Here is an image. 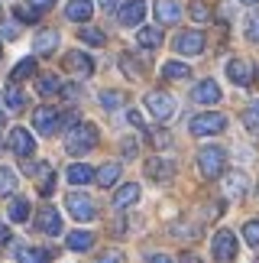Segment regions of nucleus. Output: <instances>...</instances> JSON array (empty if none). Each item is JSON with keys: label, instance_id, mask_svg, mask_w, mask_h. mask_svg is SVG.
Here are the masks:
<instances>
[{"label": "nucleus", "instance_id": "nucleus-21", "mask_svg": "<svg viewBox=\"0 0 259 263\" xmlns=\"http://www.w3.org/2000/svg\"><path fill=\"white\" fill-rule=\"evenodd\" d=\"M55 46H58V33H55V29H42V33H36V39H33V49L39 55H52Z\"/></svg>", "mask_w": 259, "mask_h": 263}, {"label": "nucleus", "instance_id": "nucleus-53", "mask_svg": "<svg viewBox=\"0 0 259 263\" xmlns=\"http://www.w3.org/2000/svg\"><path fill=\"white\" fill-rule=\"evenodd\" d=\"M0 127H4V107H0Z\"/></svg>", "mask_w": 259, "mask_h": 263}, {"label": "nucleus", "instance_id": "nucleus-4", "mask_svg": "<svg viewBox=\"0 0 259 263\" xmlns=\"http://www.w3.org/2000/svg\"><path fill=\"white\" fill-rule=\"evenodd\" d=\"M143 104H146V110H149V114H153L156 120H172V117H175V110H178L175 98H172V95H165V91H149V95L143 98Z\"/></svg>", "mask_w": 259, "mask_h": 263}, {"label": "nucleus", "instance_id": "nucleus-37", "mask_svg": "<svg viewBox=\"0 0 259 263\" xmlns=\"http://www.w3.org/2000/svg\"><path fill=\"white\" fill-rule=\"evenodd\" d=\"M191 20H195L198 26H204L207 20H211V10H207V4H201V0H195V4H191Z\"/></svg>", "mask_w": 259, "mask_h": 263}, {"label": "nucleus", "instance_id": "nucleus-10", "mask_svg": "<svg viewBox=\"0 0 259 263\" xmlns=\"http://www.w3.org/2000/svg\"><path fill=\"white\" fill-rule=\"evenodd\" d=\"M224 68H227V78H230L233 85H240V88L253 85V78H256V68L246 62V59H230Z\"/></svg>", "mask_w": 259, "mask_h": 263}, {"label": "nucleus", "instance_id": "nucleus-13", "mask_svg": "<svg viewBox=\"0 0 259 263\" xmlns=\"http://www.w3.org/2000/svg\"><path fill=\"white\" fill-rule=\"evenodd\" d=\"M191 98H195V104H204V107H211V104H217V101H221L224 95H221V88H217V82H214V78H204V82H198V85H195Z\"/></svg>", "mask_w": 259, "mask_h": 263}, {"label": "nucleus", "instance_id": "nucleus-56", "mask_svg": "<svg viewBox=\"0 0 259 263\" xmlns=\"http://www.w3.org/2000/svg\"><path fill=\"white\" fill-rule=\"evenodd\" d=\"M256 263H259V260H256Z\"/></svg>", "mask_w": 259, "mask_h": 263}, {"label": "nucleus", "instance_id": "nucleus-46", "mask_svg": "<svg viewBox=\"0 0 259 263\" xmlns=\"http://www.w3.org/2000/svg\"><path fill=\"white\" fill-rule=\"evenodd\" d=\"M146 263H172V257H168V254H149Z\"/></svg>", "mask_w": 259, "mask_h": 263}, {"label": "nucleus", "instance_id": "nucleus-9", "mask_svg": "<svg viewBox=\"0 0 259 263\" xmlns=\"http://www.w3.org/2000/svg\"><path fill=\"white\" fill-rule=\"evenodd\" d=\"M7 146L13 149V153H16L19 159H26V156H33V149H36V140H33V134H29L26 127H13V130H10V140H7Z\"/></svg>", "mask_w": 259, "mask_h": 263}, {"label": "nucleus", "instance_id": "nucleus-29", "mask_svg": "<svg viewBox=\"0 0 259 263\" xmlns=\"http://www.w3.org/2000/svg\"><path fill=\"white\" fill-rule=\"evenodd\" d=\"M13 192H16V173L10 166H0V195L10 198Z\"/></svg>", "mask_w": 259, "mask_h": 263}, {"label": "nucleus", "instance_id": "nucleus-33", "mask_svg": "<svg viewBox=\"0 0 259 263\" xmlns=\"http://www.w3.org/2000/svg\"><path fill=\"white\" fill-rule=\"evenodd\" d=\"M243 36L250 39V43H259V10L246 16V23H243Z\"/></svg>", "mask_w": 259, "mask_h": 263}, {"label": "nucleus", "instance_id": "nucleus-27", "mask_svg": "<svg viewBox=\"0 0 259 263\" xmlns=\"http://www.w3.org/2000/svg\"><path fill=\"white\" fill-rule=\"evenodd\" d=\"M188 75H191V68H188L185 62H175L172 59V62L162 65V78H168V82H182V78H188Z\"/></svg>", "mask_w": 259, "mask_h": 263}, {"label": "nucleus", "instance_id": "nucleus-41", "mask_svg": "<svg viewBox=\"0 0 259 263\" xmlns=\"http://www.w3.org/2000/svg\"><path fill=\"white\" fill-rule=\"evenodd\" d=\"M149 140H153V146H159V149H165L168 143H172V137H168L165 130H153V134H149Z\"/></svg>", "mask_w": 259, "mask_h": 263}, {"label": "nucleus", "instance_id": "nucleus-7", "mask_svg": "<svg viewBox=\"0 0 259 263\" xmlns=\"http://www.w3.org/2000/svg\"><path fill=\"white\" fill-rule=\"evenodd\" d=\"M236 257V234L233 231H217L214 234V260L217 263H230Z\"/></svg>", "mask_w": 259, "mask_h": 263}, {"label": "nucleus", "instance_id": "nucleus-12", "mask_svg": "<svg viewBox=\"0 0 259 263\" xmlns=\"http://www.w3.org/2000/svg\"><path fill=\"white\" fill-rule=\"evenodd\" d=\"M36 231L39 234H49V237L62 234V218H58V211L52 205H42V211H39V218H36Z\"/></svg>", "mask_w": 259, "mask_h": 263}, {"label": "nucleus", "instance_id": "nucleus-48", "mask_svg": "<svg viewBox=\"0 0 259 263\" xmlns=\"http://www.w3.org/2000/svg\"><path fill=\"white\" fill-rule=\"evenodd\" d=\"M78 95H81V91H78V85H65V98H68V101H78Z\"/></svg>", "mask_w": 259, "mask_h": 263}, {"label": "nucleus", "instance_id": "nucleus-14", "mask_svg": "<svg viewBox=\"0 0 259 263\" xmlns=\"http://www.w3.org/2000/svg\"><path fill=\"white\" fill-rule=\"evenodd\" d=\"M65 68L72 75H78V78H91L94 75V62H91V55H84V52H68L65 55Z\"/></svg>", "mask_w": 259, "mask_h": 263}, {"label": "nucleus", "instance_id": "nucleus-16", "mask_svg": "<svg viewBox=\"0 0 259 263\" xmlns=\"http://www.w3.org/2000/svg\"><path fill=\"white\" fill-rule=\"evenodd\" d=\"M153 7H156V20L162 26H175L178 20H182V7H178L175 0H156Z\"/></svg>", "mask_w": 259, "mask_h": 263}, {"label": "nucleus", "instance_id": "nucleus-19", "mask_svg": "<svg viewBox=\"0 0 259 263\" xmlns=\"http://www.w3.org/2000/svg\"><path fill=\"white\" fill-rule=\"evenodd\" d=\"M136 201H139V185H136V182H126V185L117 189V195H114V208H117V211H123V208H130V205H136Z\"/></svg>", "mask_w": 259, "mask_h": 263}, {"label": "nucleus", "instance_id": "nucleus-18", "mask_svg": "<svg viewBox=\"0 0 259 263\" xmlns=\"http://www.w3.org/2000/svg\"><path fill=\"white\" fill-rule=\"evenodd\" d=\"M246 189H250V179L243 173H227V179H224V195L227 198H243Z\"/></svg>", "mask_w": 259, "mask_h": 263}, {"label": "nucleus", "instance_id": "nucleus-44", "mask_svg": "<svg viewBox=\"0 0 259 263\" xmlns=\"http://www.w3.org/2000/svg\"><path fill=\"white\" fill-rule=\"evenodd\" d=\"M126 120H130L133 127H139V130H146V134H149V124L143 120V114H139V110H126Z\"/></svg>", "mask_w": 259, "mask_h": 263}, {"label": "nucleus", "instance_id": "nucleus-45", "mask_svg": "<svg viewBox=\"0 0 259 263\" xmlns=\"http://www.w3.org/2000/svg\"><path fill=\"white\" fill-rule=\"evenodd\" d=\"M29 7H33V10H39V13H42V10L55 7V0H29Z\"/></svg>", "mask_w": 259, "mask_h": 263}, {"label": "nucleus", "instance_id": "nucleus-25", "mask_svg": "<svg viewBox=\"0 0 259 263\" xmlns=\"http://www.w3.org/2000/svg\"><path fill=\"white\" fill-rule=\"evenodd\" d=\"M97 185L101 189H111V185H117V179H120V166L117 163H104L101 169H97Z\"/></svg>", "mask_w": 259, "mask_h": 263}, {"label": "nucleus", "instance_id": "nucleus-24", "mask_svg": "<svg viewBox=\"0 0 259 263\" xmlns=\"http://www.w3.org/2000/svg\"><path fill=\"white\" fill-rule=\"evenodd\" d=\"M52 260V250L46 247H19L16 254V263H49Z\"/></svg>", "mask_w": 259, "mask_h": 263}, {"label": "nucleus", "instance_id": "nucleus-22", "mask_svg": "<svg viewBox=\"0 0 259 263\" xmlns=\"http://www.w3.org/2000/svg\"><path fill=\"white\" fill-rule=\"evenodd\" d=\"M91 244H94V234H91V231H72V234L65 237V247L68 250H78V254L91 250Z\"/></svg>", "mask_w": 259, "mask_h": 263}, {"label": "nucleus", "instance_id": "nucleus-42", "mask_svg": "<svg viewBox=\"0 0 259 263\" xmlns=\"http://www.w3.org/2000/svg\"><path fill=\"white\" fill-rule=\"evenodd\" d=\"M94 263H123V254L120 250H104V254H97Z\"/></svg>", "mask_w": 259, "mask_h": 263}, {"label": "nucleus", "instance_id": "nucleus-32", "mask_svg": "<svg viewBox=\"0 0 259 263\" xmlns=\"http://www.w3.org/2000/svg\"><path fill=\"white\" fill-rule=\"evenodd\" d=\"M36 91H39L42 98L55 95V91H58V78H55V75H39V78H36Z\"/></svg>", "mask_w": 259, "mask_h": 263}, {"label": "nucleus", "instance_id": "nucleus-31", "mask_svg": "<svg viewBox=\"0 0 259 263\" xmlns=\"http://www.w3.org/2000/svg\"><path fill=\"white\" fill-rule=\"evenodd\" d=\"M33 72H36V59H19L13 65V72H10V78H13V82H23V78H29Z\"/></svg>", "mask_w": 259, "mask_h": 263}, {"label": "nucleus", "instance_id": "nucleus-52", "mask_svg": "<svg viewBox=\"0 0 259 263\" xmlns=\"http://www.w3.org/2000/svg\"><path fill=\"white\" fill-rule=\"evenodd\" d=\"M240 4H246V7H256V4H259V0H240Z\"/></svg>", "mask_w": 259, "mask_h": 263}, {"label": "nucleus", "instance_id": "nucleus-26", "mask_svg": "<svg viewBox=\"0 0 259 263\" xmlns=\"http://www.w3.org/2000/svg\"><path fill=\"white\" fill-rule=\"evenodd\" d=\"M243 127L250 130L253 137H259V98H253V104H246V110H243Z\"/></svg>", "mask_w": 259, "mask_h": 263}, {"label": "nucleus", "instance_id": "nucleus-49", "mask_svg": "<svg viewBox=\"0 0 259 263\" xmlns=\"http://www.w3.org/2000/svg\"><path fill=\"white\" fill-rule=\"evenodd\" d=\"M0 244H10V231H7L4 221H0Z\"/></svg>", "mask_w": 259, "mask_h": 263}, {"label": "nucleus", "instance_id": "nucleus-43", "mask_svg": "<svg viewBox=\"0 0 259 263\" xmlns=\"http://www.w3.org/2000/svg\"><path fill=\"white\" fill-rule=\"evenodd\" d=\"M120 153H123L126 159L136 156V140H133V137H123V140H120Z\"/></svg>", "mask_w": 259, "mask_h": 263}, {"label": "nucleus", "instance_id": "nucleus-8", "mask_svg": "<svg viewBox=\"0 0 259 263\" xmlns=\"http://www.w3.org/2000/svg\"><path fill=\"white\" fill-rule=\"evenodd\" d=\"M58 120H62V114H58L55 107H36L33 110V127H36V134H42V137H52L55 134Z\"/></svg>", "mask_w": 259, "mask_h": 263}, {"label": "nucleus", "instance_id": "nucleus-15", "mask_svg": "<svg viewBox=\"0 0 259 263\" xmlns=\"http://www.w3.org/2000/svg\"><path fill=\"white\" fill-rule=\"evenodd\" d=\"M146 176L153 179V182H168V179L175 176V163H172V159H162V156H149Z\"/></svg>", "mask_w": 259, "mask_h": 263}, {"label": "nucleus", "instance_id": "nucleus-39", "mask_svg": "<svg viewBox=\"0 0 259 263\" xmlns=\"http://www.w3.org/2000/svg\"><path fill=\"white\" fill-rule=\"evenodd\" d=\"M120 68H123L130 78H139V65H136L133 55H120Z\"/></svg>", "mask_w": 259, "mask_h": 263}, {"label": "nucleus", "instance_id": "nucleus-5", "mask_svg": "<svg viewBox=\"0 0 259 263\" xmlns=\"http://www.w3.org/2000/svg\"><path fill=\"white\" fill-rule=\"evenodd\" d=\"M65 208H68V215L75 221H94V215H97V205L91 201L88 192H68Z\"/></svg>", "mask_w": 259, "mask_h": 263}, {"label": "nucleus", "instance_id": "nucleus-28", "mask_svg": "<svg viewBox=\"0 0 259 263\" xmlns=\"http://www.w3.org/2000/svg\"><path fill=\"white\" fill-rule=\"evenodd\" d=\"M7 215H10V221H16V224H23V221L29 218V201L19 195V198H13L10 201V208H7Z\"/></svg>", "mask_w": 259, "mask_h": 263}, {"label": "nucleus", "instance_id": "nucleus-20", "mask_svg": "<svg viewBox=\"0 0 259 263\" xmlns=\"http://www.w3.org/2000/svg\"><path fill=\"white\" fill-rule=\"evenodd\" d=\"M94 169L88 166V163H72L68 166V173H65V179L72 182V185H88V182H94Z\"/></svg>", "mask_w": 259, "mask_h": 263}, {"label": "nucleus", "instance_id": "nucleus-34", "mask_svg": "<svg viewBox=\"0 0 259 263\" xmlns=\"http://www.w3.org/2000/svg\"><path fill=\"white\" fill-rule=\"evenodd\" d=\"M101 107H104V110L123 107V95H120V91H101Z\"/></svg>", "mask_w": 259, "mask_h": 263}, {"label": "nucleus", "instance_id": "nucleus-55", "mask_svg": "<svg viewBox=\"0 0 259 263\" xmlns=\"http://www.w3.org/2000/svg\"><path fill=\"white\" fill-rule=\"evenodd\" d=\"M0 13H4V10H0Z\"/></svg>", "mask_w": 259, "mask_h": 263}, {"label": "nucleus", "instance_id": "nucleus-30", "mask_svg": "<svg viewBox=\"0 0 259 263\" xmlns=\"http://www.w3.org/2000/svg\"><path fill=\"white\" fill-rule=\"evenodd\" d=\"M4 104H7L10 110H23V107H26V95H23L16 85H10V88L4 91Z\"/></svg>", "mask_w": 259, "mask_h": 263}, {"label": "nucleus", "instance_id": "nucleus-35", "mask_svg": "<svg viewBox=\"0 0 259 263\" xmlns=\"http://www.w3.org/2000/svg\"><path fill=\"white\" fill-rule=\"evenodd\" d=\"M243 240L250 247H259V218H253V221H246V224H243Z\"/></svg>", "mask_w": 259, "mask_h": 263}, {"label": "nucleus", "instance_id": "nucleus-1", "mask_svg": "<svg viewBox=\"0 0 259 263\" xmlns=\"http://www.w3.org/2000/svg\"><path fill=\"white\" fill-rule=\"evenodd\" d=\"M97 140H101L97 127L88 124V120H78V124H72L68 134H65V149L72 156H84V153H91V149L97 146Z\"/></svg>", "mask_w": 259, "mask_h": 263}, {"label": "nucleus", "instance_id": "nucleus-40", "mask_svg": "<svg viewBox=\"0 0 259 263\" xmlns=\"http://www.w3.org/2000/svg\"><path fill=\"white\" fill-rule=\"evenodd\" d=\"M52 192H55V176H52V169H49V173H46V179L39 182V195H42V198H49Z\"/></svg>", "mask_w": 259, "mask_h": 263}, {"label": "nucleus", "instance_id": "nucleus-23", "mask_svg": "<svg viewBox=\"0 0 259 263\" xmlns=\"http://www.w3.org/2000/svg\"><path fill=\"white\" fill-rule=\"evenodd\" d=\"M136 43L143 46V49H149V52H153V49L162 46V29H159V26H143V29L136 33Z\"/></svg>", "mask_w": 259, "mask_h": 263}, {"label": "nucleus", "instance_id": "nucleus-38", "mask_svg": "<svg viewBox=\"0 0 259 263\" xmlns=\"http://www.w3.org/2000/svg\"><path fill=\"white\" fill-rule=\"evenodd\" d=\"M13 13H16V20H19V23H36V20H39V10H33V7H16L13 10Z\"/></svg>", "mask_w": 259, "mask_h": 263}, {"label": "nucleus", "instance_id": "nucleus-17", "mask_svg": "<svg viewBox=\"0 0 259 263\" xmlns=\"http://www.w3.org/2000/svg\"><path fill=\"white\" fill-rule=\"evenodd\" d=\"M94 13V0H68L65 4V20H72V23H84V20H91Z\"/></svg>", "mask_w": 259, "mask_h": 263}, {"label": "nucleus", "instance_id": "nucleus-11", "mask_svg": "<svg viewBox=\"0 0 259 263\" xmlns=\"http://www.w3.org/2000/svg\"><path fill=\"white\" fill-rule=\"evenodd\" d=\"M143 16H146V0H126V4H120V10H117L120 26H139Z\"/></svg>", "mask_w": 259, "mask_h": 263}, {"label": "nucleus", "instance_id": "nucleus-51", "mask_svg": "<svg viewBox=\"0 0 259 263\" xmlns=\"http://www.w3.org/2000/svg\"><path fill=\"white\" fill-rule=\"evenodd\" d=\"M4 36H7V39H13V36H16V26H13V23H7V26H4Z\"/></svg>", "mask_w": 259, "mask_h": 263}, {"label": "nucleus", "instance_id": "nucleus-47", "mask_svg": "<svg viewBox=\"0 0 259 263\" xmlns=\"http://www.w3.org/2000/svg\"><path fill=\"white\" fill-rule=\"evenodd\" d=\"M178 263H201V257H198V254H191V250H185V254L178 257Z\"/></svg>", "mask_w": 259, "mask_h": 263}, {"label": "nucleus", "instance_id": "nucleus-36", "mask_svg": "<svg viewBox=\"0 0 259 263\" xmlns=\"http://www.w3.org/2000/svg\"><path fill=\"white\" fill-rule=\"evenodd\" d=\"M104 29H94V26H84L81 29V43H88V46H104Z\"/></svg>", "mask_w": 259, "mask_h": 263}, {"label": "nucleus", "instance_id": "nucleus-54", "mask_svg": "<svg viewBox=\"0 0 259 263\" xmlns=\"http://www.w3.org/2000/svg\"><path fill=\"white\" fill-rule=\"evenodd\" d=\"M0 55H4V46H0Z\"/></svg>", "mask_w": 259, "mask_h": 263}, {"label": "nucleus", "instance_id": "nucleus-2", "mask_svg": "<svg viewBox=\"0 0 259 263\" xmlns=\"http://www.w3.org/2000/svg\"><path fill=\"white\" fill-rule=\"evenodd\" d=\"M227 169V149L224 146H201L198 149V173L201 179H217Z\"/></svg>", "mask_w": 259, "mask_h": 263}, {"label": "nucleus", "instance_id": "nucleus-50", "mask_svg": "<svg viewBox=\"0 0 259 263\" xmlns=\"http://www.w3.org/2000/svg\"><path fill=\"white\" fill-rule=\"evenodd\" d=\"M101 7L107 10V13H114V10H117V0H101Z\"/></svg>", "mask_w": 259, "mask_h": 263}, {"label": "nucleus", "instance_id": "nucleus-3", "mask_svg": "<svg viewBox=\"0 0 259 263\" xmlns=\"http://www.w3.org/2000/svg\"><path fill=\"white\" fill-rule=\"evenodd\" d=\"M188 130H191L195 137H214V134H224V130H227V114H217V110L198 114V117H191Z\"/></svg>", "mask_w": 259, "mask_h": 263}, {"label": "nucleus", "instance_id": "nucleus-6", "mask_svg": "<svg viewBox=\"0 0 259 263\" xmlns=\"http://www.w3.org/2000/svg\"><path fill=\"white\" fill-rule=\"evenodd\" d=\"M172 49L178 55H201L204 52V33L201 29H182V33H175Z\"/></svg>", "mask_w": 259, "mask_h": 263}]
</instances>
